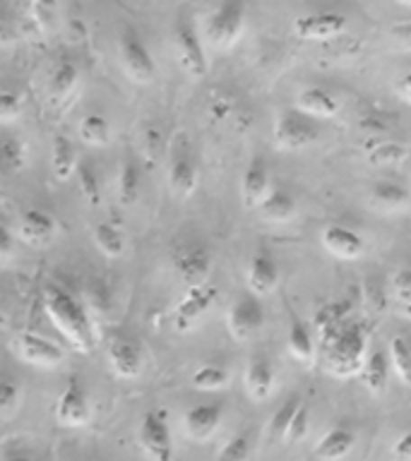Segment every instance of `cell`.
Instances as JSON below:
<instances>
[{"mask_svg": "<svg viewBox=\"0 0 411 461\" xmlns=\"http://www.w3.org/2000/svg\"><path fill=\"white\" fill-rule=\"evenodd\" d=\"M392 291H395L397 301L411 303V267H404L392 276Z\"/></svg>", "mask_w": 411, "mask_h": 461, "instance_id": "cell-43", "label": "cell"}, {"mask_svg": "<svg viewBox=\"0 0 411 461\" xmlns=\"http://www.w3.org/2000/svg\"><path fill=\"white\" fill-rule=\"evenodd\" d=\"M392 461H411V430H406L402 438L395 439V445L389 449Z\"/></svg>", "mask_w": 411, "mask_h": 461, "instance_id": "cell-48", "label": "cell"}, {"mask_svg": "<svg viewBox=\"0 0 411 461\" xmlns=\"http://www.w3.org/2000/svg\"><path fill=\"white\" fill-rule=\"evenodd\" d=\"M22 111V99L20 94L14 92H3L0 94V121L13 122Z\"/></svg>", "mask_w": 411, "mask_h": 461, "instance_id": "cell-42", "label": "cell"}, {"mask_svg": "<svg viewBox=\"0 0 411 461\" xmlns=\"http://www.w3.org/2000/svg\"><path fill=\"white\" fill-rule=\"evenodd\" d=\"M94 243L106 258H121L123 250H125V238H123L121 229L106 221L94 226Z\"/></svg>", "mask_w": 411, "mask_h": 461, "instance_id": "cell-34", "label": "cell"}, {"mask_svg": "<svg viewBox=\"0 0 411 461\" xmlns=\"http://www.w3.org/2000/svg\"><path fill=\"white\" fill-rule=\"evenodd\" d=\"M231 111H233V101L226 99V96H216V99L212 101V106H209V113L215 115L216 121H222V118L231 115Z\"/></svg>", "mask_w": 411, "mask_h": 461, "instance_id": "cell-49", "label": "cell"}, {"mask_svg": "<svg viewBox=\"0 0 411 461\" xmlns=\"http://www.w3.org/2000/svg\"><path fill=\"white\" fill-rule=\"evenodd\" d=\"M197 161H195L193 151L186 144V140H178V144H173L171 161H169V185L176 194L187 197L195 193L197 187Z\"/></svg>", "mask_w": 411, "mask_h": 461, "instance_id": "cell-14", "label": "cell"}, {"mask_svg": "<svg viewBox=\"0 0 411 461\" xmlns=\"http://www.w3.org/2000/svg\"><path fill=\"white\" fill-rule=\"evenodd\" d=\"M137 442L150 461H173V439L169 420L161 409H151L142 416Z\"/></svg>", "mask_w": 411, "mask_h": 461, "instance_id": "cell-5", "label": "cell"}, {"mask_svg": "<svg viewBox=\"0 0 411 461\" xmlns=\"http://www.w3.org/2000/svg\"><path fill=\"white\" fill-rule=\"evenodd\" d=\"M78 77H79L78 68H75L70 60H63V63L58 65L56 70H53V77H50V94L58 96V99L68 96V94L75 89V85H78Z\"/></svg>", "mask_w": 411, "mask_h": 461, "instance_id": "cell-40", "label": "cell"}, {"mask_svg": "<svg viewBox=\"0 0 411 461\" xmlns=\"http://www.w3.org/2000/svg\"><path fill=\"white\" fill-rule=\"evenodd\" d=\"M399 310H402L404 317H409L411 320V303H399Z\"/></svg>", "mask_w": 411, "mask_h": 461, "instance_id": "cell-52", "label": "cell"}, {"mask_svg": "<svg viewBox=\"0 0 411 461\" xmlns=\"http://www.w3.org/2000/svg\"><path fill=\"white\" fill-rule=\"evenodd\" d=\"M245 27V3L241 0H229L216 5L212 13L205 17L202 34L207 39L209 46L224 50L231 49L241 39Z\"/></svg>", "mask_w": 411, "mask_h": 461, "instance_id": "cell-2", "label": "cell"}, {"mask_svg": "<svg viewBox=\"0 0 411 461\" xmlns=\"http://www.w3.org/2000/svg\"><path fill=\"white\" fill-rule=\"evenodd\" d=\"M56 233V219L41 209H27L17 219V238H22L29 245L46 243Z\"/></svg>", "mask_w": 411, "mask_h": 461, "instance_id": "cell-22", "label": "cell"}, {"mask_svg": "<svg viewBox=\"0 0 411 461\" xmlns=\"http://www.w3.org/2000/svg\"><path fill=\"white\" fill-rule=\"evenodd\" d=\"M10 348H13V353L17 358L36 367H53L65 358V353L60 346L53 344L50 339L32 334V331H20V334H14L13 341H10Z\"/></svg>", "mask_w": 411, "mask_h": 461, "instance_id": "cell-9", "label": "cell"}, {"mask_svg": "<svg viewBox=\"0 0 411 461\" xmlns=\"http://www.w3.org/2000/svg\"><path fill=\"white\" fill-rule=\"evenodd\" d=\"M296 108L308 118H334L339 113V101L323 86H308L296 96Z\"/></svg>", "mask_w": 411, "mask_h": 461, "instance_id": "cell-23", "label": "cell"}, {"mask_svg": "<svg viewBox=\"0 0 411 461\" xmlns=\"http://www.w3.org/2000/svg\"><path fill=\"white\" fill-rule=\"evenodd\" d=\"M269 193H272L269 168H267L265 158L255 157L243 171V176H241V200H243V204L248 209L260 207Z\"/></svg>", "mask_w": 411, "mask_h": 461, "instance_id": "cell-16", "label": "cell"}, {"mask_svg": "<svg viewBox=\"0 0 411 461\" xmlns=\"http://www.w3.org/2000/svg\"><path fill=\"white\" fill-rule=\"evenodd\" d=\"M173 41H176V53H178V63L186 75L193 79H200L207 75V56H205V46L197 34V29L186 20L178 17L176 27H173Z\"/></svg>", "mask_w": 411, "mask_h": 461, "instance_id": "cell-6", "label": "cell"}, {"mask_svg": "<svg viewBox=\"0 0 411 461\" xmlns=\"http://www.w3.org/2000/svg\"><path fill=\"white\" fill-rule=\"evenodd\" d=\"M50 166H53V176H56V180H60V183L70 180L72 176H78V154H75V147H72V142L65 135L53 137Z\"/></svg>", "mask_w": 411, "mask_h": 461, "instance_id": "cell-26", "label": "cell"}, {"mask_svg": "<svg viewBox=\"0 0 411 461\" xmlns=\"http://www.w3.org/2000/svg\"><path fill=\"white\" fill-rule=\"evenodd\" d=\"M10 255H13V230L0 229V258H3V262H7Z\"/></svg>", "mask_w": 411, "mask_h": 461, "instance_id": "cell-50", "label": "cell"}, {"mask_svg": "<svg viewBox=\"0 0 411 461\" xmlns=\"http://www.w3.org/2000/svg\"><path fill=\"white\" fill-rule=\"evenodd\" d=\"M118 50H121L123 68L132 82H140V85L151 82V77L157 75V63L135 29H123L121 39H118Z\"/></svg>", "mask_w": 411, "mask_h": 461, "instance_id": "cell-7", "label": "cell"}, {"mask_svg": "<svg viewBox=\"0 0 411 461\" xmlns=\"http://www.w3.org/2000/svg\"><path fill=\"white\" fill-rule=\"evenodd\" d=\"M43 308L56 330L70 341L78 351L89 353L94 348V330L89 322V312L72 294L58 286L43 291Z\"/></svg>", "mask_w": 411, "mask_h": 461, "instance_id": "cell-1", "label": "cell"}, {"mask_svg": "<svg viewBox=\"0 0 411 461\" xmlns=\"http://www.w3.org/2000/svg\"><path fill=\"white\" fill-rule=\"evenodd\" d=\"M219 298V288L215 284H202V286L187 288L186 295L180 298L178 305L171 312V324L176 331L193 330L197 320L207 312Z\"/></svg>", "mask_w": 411, "mask_h": 461, "instance_id": "cell-8", "label": "cell"}, {"mask_svg": "<svg viewBox=\"0 0 411 461\" xmlns=\"http://www.w3.org/2000/svg\"><path fill=\"white\" fill-rule=\"evenodd\" d=\"M279 284V269H277V259L267 248H258L252 252L251 265H248V288L251 294L267 295L272 294Z\"/></svg>", "mask_w": 411, "mask_h": 461, "instance_id": "cell-15", "label": "cell"}, {"mask_svg": "<svg viewBox=\"0 0 411 461\" xmlns=\"http://www.w3.org/2000/svg\"><path fill=\"white\" fill-rule=\"evenodd\" d=\"M399 3H402L404 7H411V0H399Z\"/></svg>", "mask_w": 411, "mask_h": 461, "instance_id": "cell-54", "label": "cell"}, {"mask_svg": "<svg viewBox=\"0 0 411 461\" xmlns=\"http://www.w3.org/2000/svg\"><path fill=\"white\" fill-rule=\"evenodd\" d=\"M252 452V432L243 430L233 435V438L226 442V445L219 449L216 454V461H248Z\"/></svg>", "mask_w": 411, "mask_h": 461, "instance_id": "cell-39", "label": "cell"}, {"mask_svg": "<svg viewBox=\"0 0 411 461\" xmlns=\"http://www.w3.org/2000/svg\"><path fill=\"white\" fill-rule=\"evenodd\" d=\"M409 147L397 140H375L366 149V161L370 166H397L409 158Z\"/></svg>", "mask_w": 411, "mask_h": 461, "instance_id": "cell-28", "label": "cell"}, {"mask_svg": "<svg viewBox=\"0 0 411 461\" xmlns=\"http://www.w3.org/2000/svg\"><path fill=\"white\" fill-rule=\"evenodd\" d=\"M17 403H20V387L13 380L0 382V413H3V418L10 416L17 409Z\"/></svg>", "mask_w": 411, "mask_h": 461, "instance_id": "cell-41", "label": "cell"}, {"mask_svg": "<svg viewBox=\"0 0 411 461\" xmlns=\"http://www.w3.org/2000/svg\"><path fill=\"white\" fill-rule=\"evenodd\" d=\"M89 418H92V409H89L85 384L79 377H70L56 403V420L65 428H82L89 423Z\"/></svg>", "mask_w": 411, "mask_h": 461, "instance_id": "cell-12", "label": "cell"}, {"mask_svg": "<svg viewBox=\"0 0 411 461\" xmlns=\"http://www.w3.org/2000/svg\"><path fill=\"white\" fill-rule=\"evenodd\" d=\"M0 158H3V168L7 173H17L27 164V147L17 137H3L0 144Z\"/></svg>", "mask_w": 411, "mask_h": 461, "instance_id": "cell-38", "label": "cell"}, {"mask_svg": "<svg viewBox=\"0 0 411 461\" xmlns=\"http://www.w3.org/2000/svg\"><path fill=\"white\" fill-rule=\"evenodd\" d=\"M258 212L265 221H288V219L296 214L294 194L288 193V190H284V187H272V193L267 194L265 202L258 207Z\"/></svg>", "mask_w": 411, "mask_h": 461, "instance_id": "cell-27", "label": "cell"}, {"mask_svg": "<svg viewBox=\"0 0 411 461\" xmlns=\"http://www.w3.org/2000/svg\"><path fill=\"white\" fill-rule=\"evenodd\" d=\"M144 151L147 157L157 161L159 154L164 151V135L159 128H147V135H144Z\"/></svg>", "mask_w": 411, "mask_h": 461, "instance_id": "cell-47", "label": "cell"}, {"mask_svg": "<svg viewBox=\"0 0 411 461\" xmlns=\"http://www.w3.org/2000/svg\"><path fill=\"white\" fill-rule=\"evenodd\" d=\"M346 17L342 13H313L303 14L294 22V34L303 41H332L344 34Z\"/></svg>", "mask_w": 411, "mask_h": 461, "instance_id": "cell-13", "label": "cell"}, {"mask_svg": "<svg viewBox=\"0 0 411 461\" xmlns=\"http://www.w3.org/2000/svg\"><path fill=\"white\" fill-rule=\"evenodd\" d=\"M140 185H142L140 166L135 164L132 157H125L123 158L121 173H118V200H121L123 207L135 204L137 197H140Z\"/></svg>", "mask_w": 411, "mask_h": 461, "instance_id": "cell-30", "label": "cell"}, {"mask_svg": "<svg viewBox=\"0 0 411 461\" xmlns=\"http://www.w3.org/2000/svg\"><path fill=\"white\" fill-rule=\"evenodd\" d=\"M366 363V334L359 324H349L337 339L327 344V367L339 377L361 373Z\"/></svg>", "mask_w": 411, "mask_h": 461, "instance_id": "cell-3", "label": "cell"}, {"mask_svg": "<svg viewBox=\"0 0 411 461\" xmlns=\"http://www.w3.org/2000/svg\"><path fill=\"white\" fill-rule=\"evenodd\" d=\"M229 382V370L222 366H215V363H205L193 373L190 377V384L200 392H215V389L226 387Z\"/></svg>", "mask_w": 411, "mask_h": 461, "instance_id": "cell-37", "label": "cell"}, {"mask_svg": "<svg viewBox=\"0 0 411 461\" xmlns=\"http://www.w3.org/2000/svg\"><path fill=\"white\" fill-rule=\"evenodd\" d=\"M397 92H399V96L406 101H411V72H406L402 79H399V85H397Z\"/></svg>", "mask_w": 411, "mask_h": 461, "instance_id": "cell-51", "label": "cell"}, {"mask_svg": "<svg viewBox=\"0 0 411 461\" xmlns=\"http://www.w3.org/2000/svg\"><path fill=\"white\" fill-rule=\"evenodd\" d=\"M79 140L89 147H106L111 142V125L101 113H87L78 125Z\"/></svg>", "mask_w": 411, "mask_h": 461, "instance_id": "cell-32", "label": "cell"}, {"mask_svg": "<svg viewBox=\"0 0 411 461\" xmlns=\"http://www.w3.org/2000/svg\"><path fill=\"white\" fill-rule=\"evenodd\" d=\"M409 178H411V166H409Z\"/></svg>", "mask_w": 411, "mask_h": 461, "instance_id": "cell-55", "label": "cell"}, {"mask_svg": "<svg viewBox=\"0 0 411 461\" xmlns=\"http://www.w3.org/2000/svg\"><path fill=\"white\" fill-rule=\"evenodd\" d=\"M243 384L252 402H267V399L272 396L274 389V367L272 363H269V358H265V356H255V358H251V363L245 367Z\"/></svg>", "mask_w": 411, "mask_h": 461, "instance_id": "cell-19", "label": "cell"}, {"mask_svg": "<svg viewBox=\"0 0 411 461\" xmlns=\"http://www.w3.org/2000/svg\"><path fill=\"white\" fill-rule=\"evenodd\" d=\"M78 187H79V194H82V200H85L89 207H99L101 183H99V173H96L92 161H79Z\"/></svg>", "mask_w": 411, "mask_h": 461, "instance_id": "cell-36", "label": "cell"}, {"mask_svg": "<svg viewBox=\"0 0 411 461\" xmlns=\"http://www.w3.org/2000/svg\"><path fill=\"white\" fill-rule=\"evenodd\" d=\"M353 445H356V435H353L352 428L337 425V428H332V430H327L323 438L317 439L313 454L320 461H339L352 454Z\"/></svg>", "mask_w": 411, "mask_h": 461, "instance_id": "cell-21", "label": "cell"}, {"mask_svg": "<svg viewBox=\"0 0 411 461\" xmlns=\"http://www.w3.org/2000/svg\"><path fill=\"white\" fill-rule=\"evenodd\" d=\"M301 396H291V399H287V402L281 403L279 409L274 411L272 420H269V428H267V435H269L272 442H284V439H287L288 428L294 423L296 413L301 411Z\"/></svg>", "mask_w": 411, "mask_h": 461, "instance_id": "cell-33", "label": "cell"}, {"mask_svg": "<svg viewBox=\"0 0 411 461\" xmlns=\"http://www.w3.org/2000/svg\"><path fill=\"white\" fill-rule=\"evenodd\" d=\"M5 461H29L27 456H7Z\"/></svg>", "mask_w": 411, "mask_h": 461, "instance_id": "cell-53", "label": "cell"}, {"mask_svg": "<svg viewBox=\"0 0 411 461\" xmlns=\"http://www.w3.org/2000/svg\"><path fill=\"white\" fill-rule=\"evenodd\" d=\"M389 356H385V351L380 348H373V351L366 356V363L361 367V380L366 384V389L370 394H380L385 384H388L389 377Z\"/></svg>", "mask_w": 411, "mask_h": 461, "instance_id": "cell-25", "label": "cell"}, {"mask_svg": "<svg viewBox=\"0 0 411 461\" xmlns=\"http://www.w3.org/2000/svg\"><path fill=\"white\" fill-rule=\"evenodd\" d=\"M320 240H323L324 250L339 259H359L363 255V250H366L363 238L356 230L339 226V223L324 226Z\"/></svg>", "mask_w": 411, "mask_h": 461, "instance_id": "cell-17", "label": "cell"}, {"mask_svg": "<svg viewBox=\"0 0 411 461\" xmlns=\"http://www.w3.org/2000/svg\"><path fill=\"white\" fill-rule=\"evenodd\" d=\"M222 403H197L193 409H187L186 416H183L186 432L197 442H205L207 438H212V432L222 423Z\"/></svg>", "mask_w": 411, "mask_h": 461, "instance_id": "cell-18", "label": "cell"}, {"mask_svg": "<svg viewBox=\"0 0 411 461\" xmlns=\"http://www.w3.org/2000/svg\"><path fill=\"white\" fill-rule=\"evenodd\" d=\"M310 430V413L306 406H301V411L296 413L294 423L288 428V435H287V442H301Z\"/></svg>", "mask_w": 411, "mask_h": 461, "instance_id": "cell-45", "label": "cell"}, {"mask_svg": "<svg viewBox=\"0 0 411 461\" xmlns=\"http://www.w3.org/2000/svg\"><path fill=\"white\" fill-rule=\"evenodd\" d=\"M287 346L291 356L296 360H301V363H313V358H315V344H313V337H310L308 324L296 315H291V324H288Z\"/></svg>", "mask_w": 411, "mask_h": 461, "instance_id": "cell-29", "label": "cell"}, {"mask_svg": "<svg viewBox=\"0 0 411 461\" xmlns=\"http://www.w3.org/2000/svg\"><path fill=\"white\" fill-rule=\"evenodd\" d=\"M370 200H373L375 207L380 209H399L411 200V194L406 187L395 183V180H380L370 187Z\"/></svg>", "mask_w": 411, "mask_h": 461, "instance_id": "cell-31", "label": "cell"}, {"mask_svg": "<svg viewBox=\"0 0 411 461\" xmlns=\"http://www.w3.org/2000/svg\"><path fill=\"white\" fill-rule=\"evenodd\" d=\"M108 305H111V295H108L106 286L96 281L89 286V308H94L99 315H106Z\"/></svg>", "mask_w": 411, "mask_h": 461, "instance_id": "cell-46", "label": "cell"}, {"mask_svg": "<svg viewBox=\"0 0 411 461\" xmlns=\"http://www.w3.org/2000/svg\"><path fill=\"white\" fill-rule=\"evenodd\" d=\"M226 324H229L231 337L236 341H245V339L255 337L262 324H265V308L255 294L241 295L229 310V317H226Z\"/></svg>", "mask_w": 411, "mask_h": 461, "instance_id": "cell-11", "label": "cell"}, {"mask_svg": "<svg viewBox=\"0 0 411 461\" xmlns=\"http://www.w3.org/2000/svg\"><path fill=\"white\" fill-rule=\"evenodd\" d=\"M108 363L114 367V373L123 380H132L142 370V353L140 346L130 339H114L108 346Z\"/></svg>", "mask_w": 411, "mask_h": 461, "instance_id": "cell-20", "label": "cell"}, {"mask_svg": "<svg viewBox=\"0 0 411 461\" xmlns=\"http://www.w3.org/2000/svg\"><path fill=\"white\" fill-rule=\"evenodd\" d=\"M389 363H392V370L397 373V377L409 384L411 387V346L404 337H392L388 346Z\"/></svg>", "mask_w": 411, "mask_h": 461, "instance_id": "cell-35", "label": "cell"}, {"mask_svg": "<svg viewBox=\"0 0 411 461\" xmlns=\"http://www.w3.org/2000/svg\"><path fill=\"white\" fill-rule=\"evenodd\" d=\"M361 130L366 132V135H373V137H380L388 132L389 130V122L388 118H382V113H366V115H361V121H359Z\"/></svg>", "mask_w": 411, "mask_h": 461, "instance_id": "cell-44", "label": "cell"}, {"mask_svg": "<svg viewBox=\"0 0 411 461\" xmlns=\"http://www.w3.org/2000/svg\"><path fill=\"white\" fill-rule=\"evenodd\" d=\"M173 272L187 288L209 284L207 276L212 272V258L200 245H178L171 255Z\"/></svg>", "mask_w": 411, "mask_h": 461, "instance_id": "cell-10", "label": "cell"}, {"mask_svg": "<svg viewBox=\"0 0 411 461\" xmlns=\"http://www.w3.org/2000/svg\"><path fill=\"white\" fill-rule=\"evenodd\" d=\"M274 142L281 149H306L308 144H313L320 135L315 121L301 113L298 108H287L279 111L274 118Z\"/></svg>", "mask_w": 411, "mask_h": 461, "instance_id": "cell-4", "label": "cell"}, {"mask_svg": "<svg viewBox=\"0 0 411 461\" xmlns=\"http://www.w3.org/2000/svg\"><path fill=\"white\" fill-rule=\"evenodd\" d=\"M346 317H349V303L337 301L327 303L315 312V327L320 331V339L324 344H330L332 339H337L342 331L349 327L346 324Z\"/></svg>", "mask_w": 411, "mask_h": 461, "instance_id": "cell-24", "label": "cell"}]
</instances>
